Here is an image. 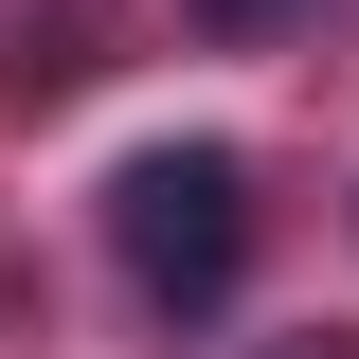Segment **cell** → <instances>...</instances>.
Here are the masks:
<instances>
[{
	"instance_id": "obj_3",
	"label": "cell",
	"mask_w": 359,
	"mask_h": 359,
	"mask_svg": "<svg viewBox=\"0 0 359 359\" xmlns=\"http://www.w3.org/2000/svg\"><path fill=\"white\" fill-rule=\"evenodd\" d=\"M323 0H198V36H233V54H269V36H306Z\"/></svg>"
},
{
	"instance_id": "obj_1",
	"label": "cell",
	"mask_w": 359,
	"mask_h": 359,
	"mask_svg": "<svg viewBox=\"0 0 359 359\" xmlns=\"http://www.w3.org/2000/svg\"><path fill=\"white\" fill-rule=\"evenodd\" d=\"M108 252H126V287L162 323H198L233 269H252V162H233V144H144V162L108 180Z\"/></svg>"
},
{
	"instance_id": "obj_2",
	"label": "cell",
	"mask_w": 359,
	"mask_h": 359,
	"mask_svg": "<svg viewBox=\"0 0 359 359\" xmlns=\"http://www.w3.org/2000/svg\"><path fill=\"white\" fill-rule=\"evenodd\" d=\"M90 72V0H54V18H18V90H36V108H54V90H72Z\"/></svg>"
},
{
	"instance_id": "obj_4",
	"label": "cell",
	"mask_w": 359,
	"mask_h": 359,
	"mask_svg": "<svg viewBox=\"0 0 359 359\" xmlns=\"http://www.w3.org/2000/svg\"><path fill=\"white\" fill-rule=\"evenodd\" d=\"M269 359H359V341H341V323H306V341H269Z\"/></svg>"
}]
</instances>
